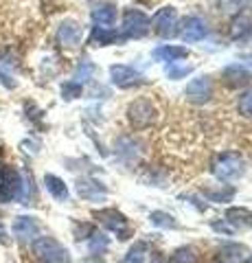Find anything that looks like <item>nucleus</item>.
<instances>
[{
    "instance_id": "obj_1",
    "label": "nucleus",
    "mask_w": 252,
    "mask_h": 263,
    "mask_svg": "<svg viewBox=\"0 0 252 263\" xmlns=\"http://www.w3.org/2000/svg\"><path fill=\"white\" fill-rule=\"evenodd\" d=\"M210 171H213V176L217 180H222V182H232V180L243 176L246 162H243V156L239 152H224L213 160Z\"/></svg>"
},
{
    "instance_id": "obj_2",
    "label": "nucleus",
    "mask_w": 252,
    "mask_h": 263,
    "mask_svg": "<svg viewBox=\"0 0 252 263\" xmlns=\"http://www.w3.org/2000/svg\"><path fill=\"white\" fill-rule=\"evenodd\" d=\"M125 114H127L129 125H132L134 129H147V127H151L153 123H156L158 108H156V103H153L151 99L141 97V99H134V101L127 105Z\"/></svg>"
},
{
    "instance_id": "obj_3",
    "label": "nucleus",
    "mask_w": 252,
    "mask_h": 263,
    "mask_svg": "<svg viewBox=\"0 0 252 263\" xmlns=\"http://www.w3.org/2000/svg\"><path fill=\"white\" fill-rule=\"evenodd\" d=\"M33 252L37 259L46 263H70V254L60 241H55L53 237H37L33 241Z\"/></svg>"
},
{
    "instance_id": "obj_4",
    "label": "nucleus",
    "mask_w": 252,
    "mask_h": 263,
    "mask_svg": "<svg viewBox=\"0 0 252 263\" xmlns=\"http://www.w3.org/2000/svg\"><path fill=\"white\" fill-rule=\"evenodd\" d=\"M149 24L153 27V31H156V35L165 37V40L173 37L176 33H180V29H178V11L173 7H162V9H158L153 13V18L149 20Z\"/></svg>"
},
{
    "instance_id": "obj_5",
    "label": "nucleus",
    "mask_w": 252,
    "mask_h": 263,
    "mask_svg": "<svg viewBox=\"0 0 252 263\" xmlns=\"http://www.w3.org/2000/svg\"><path fill=\"white\" fill-rule=\"evenodd\" d=\"M213 95H215L213 79H210L208 75L198 77V79H191L189 84H186V88H184L186 101H191V103H195V105H204V103H208L210 99H213Z\"/></svg>"
},
{
    "instance_id": "obj_6",
    "label": "nucleus",
    "mask_w": 252,
    "mask_h": 263,
    "mask_svg": "<svg viewBox=\"0 0 252 263\" xmlns=\"http://www.w3.org/2000/svg\"><path fill=\"white\" fill-rule=\"evenodd\" d=\"M22 186V174H18L13 167H3L0 171V202H13L20 197Z\"/></svg>"
},
{
    "instance_id": "obj_7",
    "label": "nucleus",
    "mask_w": 252,
    "mask_h": 263,
    "mask_svg": "<svg viewBox=\"0 0 252 263\" xmlns=\"http://www.w3.org/2000/svg\"><path fill=\"white\" fill-rule=\"evenodd\" d=\"M149 33V18L141 9H125L123 13V40L143 37Z\"/></svg>"
},
{
    "instance_id": "obj_8",
    "label": "nucleus",
    "mask_w": 252,
    "mask_h": 263,
    "mask_svg": "<svg viewBox=\"0 0 252 263\" xmlns=\"http://www.w3.org/2000/svg\"><path fill=\"white\" fill-rule=\"evenodd\" d=\"M110 79L117 88H134V86L145 84V77L134 68V66H127V64L110 66Z\"/></svg>"
},
{
    "instance_id": "obj_9",
    "label": "nucleus",
    "mask_w": 252,
    "mask_h": 263,
    "mask_svg": "<svg viewBox=\"0 0 252 263\" xmlns=\"http://www.w3.org/2000/svg\"><path fill=\"white\" fill-rule=\"evenodd\" d=\"M96 219H101V224L105 228H110L112 233H117L121 239H125V237L129 235V224H127V217L123 215V213H119L114 209H105V211H99L94 215Z\"/></svg>"
},
{
    "instance_id": "obj_10",
    "label": "nucleus",
    "mask_w": 252,
    "mask_h": 263,
    "mask_svg": "<svg viewBox=\"0 0 252 263\" xmlns=\"http://www.w3.org/2000/svg\"><path fill=\"white\" fill-rule=\"evenodd\" d=\"M180 35L184 42H200V40H204L208 35V24L204 18H200V15H189V18L182 22Z\"/></svg>"
},
{
    "instance_id": "obj_11",
    "label": "nucleus",
    "mask_w": 252,
    "mask_h": 263,
    "mask_svg": "<svg viewBox=\"0 0 252 263\" xmlns=\"http://www.w3.org/2000/svg\"><path fill=\"white\" fill-rule=\"evenodd\" d=\"M77 193H79L81 200L101 202V200H105V195H108V189L94 178H79L77 180Z\"/></svg>"
},
{
    "instance_id": "obj_12",
    "label": "nucleus",
    "mask_w": 252,
    "mask_h": 263,
    "mask_svg": "<svg viewBox=\"0 0 252 263\" xmlns=\"http://www.w3.org/2000/svg\"><path fill=\"white\" fill-rule=\"evenodd\" d=\"M57 42L64 48H75L81 42V24L77 20H64L57 27Z\"/></svg>"
},
{
    "instance_id": "obj_13",
    "label": "nucleus",
    "mask_w": 252,
    "mask_h": 263,
    "mask_svg": "<svg viewBox=\"0 0 252 263\" xmlns=\"http://www.w3.org/2000/svg\"><path fill=\"white\" fill-rule=\"evenodd\" d=\"M90 18L94 22V27H112L117 22V5L110 3V0H101L96 3L90 11Z\"/></svg>"
},
{
    "instance_id": "obj_14",
    "label": "nucleus",
    "mask_w": 252,
    "mask_h": 263,
    "mask_svg": "<svg viewBox=\"0 0 252 263\" xmlns=\"http://www.w3.org/2000/svg\"><path fill=\"white\" fill-rule=\"evenodd\" d=\"M222 79H224V84L228 88H243V86L250 84L252 72L241 64H230V66H226V68L222 70Z\"/></svg>"
},
{
    "instance_id": "obj_15",
    "label": "nucleus",
    "mask_w": 252,
    "mask_h": 263,
    "mask_svg": "<svg viewBox=\"0 0 252 263\" xmlns=\"http://www.w3.org/2000/svg\"><path fill=\"white\" fill-rule=\"evenodd\" d=\"M117 154H119V158L121 160H125V162H136L138 160V156H141L143 152V145L138 138L134 136H119V141H117Z\"/></svg>"
},
{
    "instance_id": "obj_16",
    "label": "nucleus",
    "mask_w": 252,
    "mask_h": 263,
    "mask_svg": "<svg viewBox=\"0 0 252 263\" xmlns=\"http://www.w3.org/2000/svg\"><path fill=\"white\" fill-rule=\"evenodd\" d=\"M11 230H13V235L18 237L20 241H27V239H33V237L40 233V226H37L35 217L20 215V217H15Z\"/></svg>"
},
{
    "instance_id": "obj_17",
    "label": "nucleus",
    "mask_w": 252,
    "mask_h": 263,
    "mask_svg": "<svg viewBox=\"0 0 252 263\" xmlns=\"http://www.w3.org/2000/svg\"><path fill=\"white\" fill-rule=\"evenodd\" d=\"M186 55H189V51H186L184 46H176V44H162L153 51V57H156L158 62H167V64L180 62Z\"/></svg>"
},
{
    "instance_id": "obj_18",
    "label": "nucleus",
    "mask_w": 252,
    "mask_h": 263,
    "mask_svg": "<svg viewBox=\"0 0 252 263\" xmlns=\"http://www.w3.org/2000/svg\"><path fill=\"white\" fill-rule=\"evenodd\" d=\"M230 37L237 42H248L252 40V18L248 15H237L230 22Z\"/></svg>"
},
{
    "instance_id": "obj_19",
    "label": "nucleus",
    "mask_w": 252,
    "mask_h": 263,
    "mask_svg": "<svg viewBox=\"0 0 252 263\" xmlns=\"http://www.w3.org/2000/svg\"><path fill=\"white\" fill-rule=\"evenodd\" d=\"M121 40L123 37L114 29H108V27H94L90 33V44L94 46H110V44L121 42Z\"/></svg>"
},
{
    "instance_id": "obj_20",
    "label": "nucleus",
    "mask_w": 252,
    "mask_h": 263,
    "mask_svg": "<svg viewBox=\"0 0 252 263\" xmlns=\"http://www.w3.org/2000/svg\"><path fill=\"white\" fill-rule=\"evenodd\" d=\"M44 186H46V191L55 197V200H60V202L68 200V186H66V182H64L62 178L53 176V174H46L44 176Z\"/></svg>"
},
{
    "instance_id": "obj_21",
    "label": "nucleus",
    "mask_w": 252,
    "mask_h": 263,
    "mask_svg": "<svg viewBox=\"0 0 252 263\" xmlns=\"http://www.w3.org/2000/svg\"><path fill=\"white\" fill-rule=\"evenodd\" d=\"M226 221L232 228H252V213L246 209H228L226 211Z\"/></svg>"
},
{
    "instance_id": "obj_22",
    "label": "nucleus",
    "mask_w": 252,
    "mask_h": 263,
    "mask_svg": "<svg viewBox=\"0 0 252 263\" xmlns=\"http://www.w3.org/2000/svg\"><path fill=\"white\" fill-rule=\"evenodd\" d=\"M202 193H204L210 202H230V200H232V195H235V189L219 184L217 189H204Z\"/></svg>"
},
{
    "instance_id": "obj_23",
    "label": "nucleus",
    "mask_w": 252,
    "mask_h": 263,
    "mask_svg": "<svg viewBox=\"0 0 252 263\" xmlns=\"http://www.w3.org/2000/svg\"><path fill=\"white\" fill-rule=\"evenodd\" d=\"M94 64L90 60H81L75 68V81L77 84H86V81H90L94 77Z\"/></svg>"
},
{
    "instance_id": "obj_24",
    "label": "nucleus",
    "mask_w": 252,
    "mask_h": 263,
    "mask_svg": "<svg viewBox=\"0 0 252 263\" xmlns=\"http://www.w3.org/2000/svg\"><path fill=\"white\" fill-rule=\"evenodd\" d=\"M167 263H198V250L191 248V246H184V248H178L171 259Z\"/></svg>"
},
{
    "instance_id": "obj_25",
    "label": "nucleus",
    "mask_w": 252,
    "mask_h": 263,
    "mask_svg": "<svg viewBox=\"0 0 252 263\" xmlns=\"http://www.w3.org/2000/svg\"><path fill=\"white\" fill-rule=\"evenodd\" d=\"M149 219H151V224L158 226V228H171V230L178 228L176 217L169 215V213H165V211H153L151 215H149Z\"/></svg>"
},
{
    "instance_id": "obj_26",
    "label": "nucleus",
    "mask_w": 252,
    "mask_h": 263,
    "mask_svg": "<svg viewBox=\"0 0 252 263\" xmlns=\"http://www.w3.org/2000/svg\"><path fill=\"white\" fill-rule=\"evenodd\" d=\"M167 77L169 79H173V81H178V79H184L186 75H191L193 72V66H189V64H180V62H173V64H167Z\"/></svg>"
},
{
    "instance_id": "obj_27",
    "label": "nucleus",
    "mask_w": 252,
    "mask_h": 263,
    "mask_svg": "<svg viewBox=\"0 0 252 263\" xmlns=\"http://www.w3.org/2000/svg\"><path fill=\"white\" fill-rule=\"evenodd\" d=\"M237 112L241 114V117L252 119V88L239 95V99H237Z\"/></svg>"
},
{
    "instance_id": "obj_28",
    "label": "nucleus",
    "mask_w": 252,
    "mask_h": 263,
    "mask_svg": "<svg viewBox=\"0 0 252 263\" xmlns=\"http://www.w3.org/2000/svg\"><path fill=\"white\" fill-rule=\"evenodd\" d=\"M108 246H110V239H108V237L101 235V233H92L88 248H90L92 254H103L105 250H108Z\"/></svg>"
},
{
    "instance_id": "obj_29",
    "label": "nucleus",
    "mask_w": 252,
    "mask_h": 263,
    "mask_svg": "<svg viewBox=\"0 0 252 263\" xmlns=\"http://www.w3.org/2000/svg\"><path fill=\"white\" fill-rule=\"evenodd\" d=\"M145 254H147V243L136 241L132 248H129L125 261H127V263H143V261H145Z\"/></svg>"
},
{
    "instance_id": "obj_30",
    "label": "nucleus",
    "mask_w": 252,
    "mask_h": 263,
    "mask_svg": "<svg viewBox=\"0 0 252 263\" xmlns=\"http://www.w3.org/2000/svg\"><path fill=\"white\" fill-rule=\"evenodd\" d=\"M62 97L66 99V101H72V99L81 97V84H77V81H64L62 84Z\"/></svg>"
},
{
    "instance_id": "obj_31",
    "label": "nucleus",
    "mask_w": 252,
    "mask_h": 263,
    "mask_svg": "<svg viewBox=\"0 0 252 263\" xmlns=\"http://www.w3.org/2000/svg\"><path fill=\"white\" fill-rule=\"evenodd\" d=\"M0 239H5V226L0 224Z\"/></svg>"
},
{
    "instance_id": "obj_32",
    "label": "nucleus",
    "mask_w": 252,
    "mask_h": 263,
    "mask_svg": "<svg viewBox=\"0 0 252 263\" xmlns=\"http://www.w3.org/2000/svg\"><path fill=\"white\" fill-rule=\"evenodd\" d=\"M151 263H165V261H162V259H158V257H156V259H153Z\"/></svg>"
},
{
    "instance_id": "obj_33",
    "label": "nucleus",
    "mask_w": 252,
    "mask_h": 263,
    "mask_svg": "<svg viewBox=\"0 0 252 263\" xmlns=\"http://www.w3.org/2000/svg\"><path fill=\"white\" fill-rule=\"evenodd\" d=\"M239 3H241V0H239Z\"/></svg>"
}]
</instances>
